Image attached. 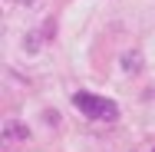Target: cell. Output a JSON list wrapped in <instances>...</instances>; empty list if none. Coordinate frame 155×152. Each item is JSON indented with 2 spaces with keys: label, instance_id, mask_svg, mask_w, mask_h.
<instances>
[{
  "label": "cell",
  "instance_id": "6da1fadb",
  "mask_svg": "<svg viewBox=\"0 0 155 152\" xmlns=\"http://www.w3.org/2000/svg\"><path fill=\"white\" fill-rule=\"evenodd\" d=\"M73 106L83 113V116H89V119H102V122H112L119 119V106L112 103V99H106V96H96V93H73Z\"/></svg>",
  "mask_w": 155,
  "mask_h": 152
},
{
  "label": "cell",
  "instance_id": "7a4b0ae2",
  "mask_svg": "<svg viewBox=\"0 0 155 152\" xmlns=\"http://www.w3.org/2000/svg\"><path fill=\"white\" fill-rule=\"evenodd\" d=\"M122 69L129 76H139V69H142V56H139V50H125L122 53Z\"/></svg>",
  "mask_w": 155,
  "mask_h": 152
},
{
  "label": "cell",
  "instance_id": "3957f363",
  "mask_svg": "<svg viewBox=\"0 0 155 152\" xmlns=\"http://www.w3.org/2000/svg\"><path fill=\"white\" fill-rule=\"evenodd\" d=\"M46 40H50V36H46V30H43V33H40V30H30V33H27V40H23V50H27V53H36Z\"/></svg>",
  "mask_w": 155,
  "mask_h": 152
},
{
  "label": "cell",
  "instance_id": "277c9868",
  "mask_svg": "<svg viewBox=\"0 0 155 152\" xmlns=\"http://www.w3.org/2000/svg\"><path fill=\"white\" fill-rule=\"evenodd\" d=\"M3 129H7V132H3L7 139H27V126H23V122H7Z\"/></svg>",
  "mask_w": 155,
  "mask_h": 152
},
{
  "label": "cell",
  "instance_id": "5b68a950",
  "mask_svg": "<svg viewBox=\"0 0 155 152\" xmlns=\"http://www.w3.org/2000/svg\"><path fill=\"white\" fill-rule=\"evenodd\" d=\"M17 3H20V7H30V3H33V0H17Z\"/></svg>",
  "mask_w": 155,
  "mask_h": 152
},
{
  "label": "cell",
  "instance_id": "8992f818",
  "mask_svg": "<svg viewBox=\"0 0 155 152\" xmlns=\"http://www.w3.org/2000/svg\"><path fill=\"white\" fill-rule=\"evenodd\" d=\"M152 152H155V149H152Z\"/></svg>",
  "mask_w": 155,
  "mask_h": 152
}]
</instances>
